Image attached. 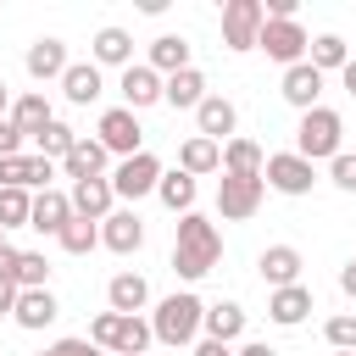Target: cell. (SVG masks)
Returning <instances> with one entry per match:
<instances>
[{"mask_svg": "<svg viewBox=\"0 0 356 356\" xmlns=\"http://www.w3.org/2000/svg\"><path fill=\"white\" fill-rule=\"evenodd\" d=\"M217 261H222V234H217V222L200 217V211H184V217H178V234H172V273L195 284V278H206Z\"/></svg>", "mask_w": 356, "mask_h": 356, "instance_id": "6da1fadb", "label": "cell"}, {"mask_svg": "<svg viewBox=\"0 0 356 356\" xmlns=\"http://www.w3.org/2000/svg\"><path fill=\"white\" fill-rule=\"evenodd\" d=\"M200 317H206V300H200L195 289H178V295H167V300L150 312V334H156L161 345H189V339L200 334Z\"/></svg>", "mask_w": 356, "mask_h": 356, "instance_id": "7a4b0ae2", "label": "cell"}, {"mask_svg": "<svg viewBox=\"0 0 356 356\" xmlns=\"http://www.w3.org/2000/svg\"><path fill=\"white\" fill-rule=\"evenodd\" d=\"M339 139H345V122H339L334 106L300 111V128H295V156L300 161H334L339 156Z\"/></svg>", "mask_w": 356, "mask_h": 356, "instance_id": "3957f363", "label": "cell"}, {"mask_svg": "<svg viewBox=\"0 0 356 356\" xmlns=\"http://www.w3.org/2000/svg\"><path fill=\"white\" fill-rule=\"evenodd\" d=\"M150 323L145 317H122V312H100L89 323V345L95 350H117V356H145L150 350Z\"/></svg>", "mask_w": 356, "mask_h": 356, "instance_id": "277c9868", "label": "cell"}, {"mask_svg": "<svg viewBox=\"0 0 356 356\" xmlns=\"http://www.w3.org/2000/svg\"><path fill=\"white\" fill-rule=\"evenodd\" d=\"M95 139L106 145V156H139L145 150V128H139V111H128V106H111V111H100V122H95Z\"/></svg>", "mask_w": 356, "mask_h": 356, "instance_id": "5b68a950", "label": "cell"}, {"mask_svg": "<svg viewBox=\"0 0 356 356\" xmlns=\"http://www.w3.org/2000/svg\"><path fill=\"white\" fill-rule=\"evenodd\" d=\"M261 0H228L222 6V50H256V33H261Z\"/></svg>", "mask_w": 356, "mask_h": 356, "instance_id": "8992f818", "label": "cell"}, {"mask_svg": "<svg viewBox=\"0 0 356 356\" xmlns=\"http://www.w3.org/2000/svg\"><path fill=\"white\" fill-rule=\"evenodd\" d=\"M306 44H312V39H306V28H300L295 17H289V22H273V17H267V22H261V33H256V50H267L278 67L306 61Z\"/></svg>", "mask_w": 356, "mask_h": 356, "instance_id": "52a82bcc", "label": "cell"}, {"mask_svg": "<svg viewBox=\"0 0 356 356\" xmlns=\"http://www.w3.org/2000/svg\"><path fill=\"white\" fill-rule=\"evenodd\" d=\"M156 184H161V161H156L150 150H139V156L117 161V172H111V195H117V200H139V195H156Z\"/></svg>", "mask_w": 356, "mask_h": 356, "instance_id": "ba28073f", "label": "cell"}, {"mask_svg": "<svg viewBox=\"0 0 356 356\" xmlns=\"http://www.w3.org/2000/svg\"><path fill=\"white\" fill-rule=\"evenodd\" d=\"M261 195H267V184H261V178L222 172V184H217V211H222L228 222H245V217H256V211H261Z\"/></svg>", "mask_w": 356, "mask_h": 356, "instance_id": "9c48e42d", "label": "cell"}, {"mask_svg": "<svg viewBox=\"0 0 356 356\" xmlns=\"http://www.w3.org/2000/svg\"><path fill=\"white\" fill-rule=\"evenodd\" d=\"M261 184L278 189V195H312L317 172H312V161H300L295 150H284V156H267L261 161Z\"/></svg>", "mask_w": 356, "mask_h": 356, "instance_id": "30bf717a", "label": "cell"}, {"mask_svg": "<svg viewBox=\"0 0 356 356\" xmlns=\"http://www.w3.org/2000/svg\"><path fill=\"white\" fill-rule=\"evenodd\" d=\"M195 122H200V139L228 145V139H234V128H239V111H234V100H228V95H206V100L195 106Z\"/></svg>", "mask_w": 356, "mask_h": 356, "instance_id": "8fae6325", "label": "cell"}, {"mask_svg": "<svg viewBox=\"0 0 356 356\" xmlns=\"http://www.w3.org/2000/svg\"><path fill=\"white\" fill-rule=\"evenodd\" d=\"M72 217H89V222H106L117 211V195H111V178H78L72 184Z\"/></svg>", "mask_w": 356, "mask_h": 356, "instance_id": "7c38bea8", "label": "cell"}, {"mask_svg": "<svg viewBox=\"0 0 356 356\" xmlns=\"http://www.w3.org/2000/svg\"><path fill=\"white\" fill-rule=\"evenodd\" d=\"M11 317H17V328L39 334V328H50V323L61 317V300H56L50 289H17V306H11Z\"/></svg>", "mask_w": 356, "mask_h": 356, "instance_id": "4fadbf2b", "label": "cell"}, {"mask_svg": "<svg viewBox=\"0 0 356 356\" xmlns=\"http://www.w3.org/2000/svg\"><path fill=\"white\" fill-rule=\"evenodd\" d=\"M100 245H106L111 256H134V250L145 245V222H139V211H111V217L100 222Z\"/></svg>", "mask_w": 356, "mask_h": 356, "instance_id": "5bb4252c", "label": "cell"}, {"mask_svg": "<svg viewBox=\"0 0 356 356\" xmlns=\"http://www.w3.org/2000/svg\"><path fill=\"white\" fill-rule=\"evenodd\" d=\"M61 95H67L72 106H95V100L106 95L100 67H95V61H67V72H61Z\"/></svg>", "mask_w": 356, "mask_h": 356, "instance_id": "9a60e30c", "label": "cell"}, {"mask_svg": "<svg viewBox=\"0 0 356 356\" xmlns=\"http://www.w3.org/2000/svg\"><path fill=\"white\" fill-rule=\"evenodd\" d=\"M122 106L128 111H145V106H156L161 100V72H150L145 61H134V67H122Z\"/></svg>", "mask_w": 356, "mask_h": 356, "instance_id": "2e32d148", "label": "cell"}, {"mask_svg": "<svg viewBox=\"0 0 356 356\" xmlns=\"http://www.w3.org/2000/svg\"><path fill=\"white\" fill-rule=\"evenodd\" d=\"M284 100L295 106V111H312L317 106V95H323V72L312 67V61H295V67H284Z\"/></svg>", "mask_w": 356, "mask_h": 356, "instance_id": "e0dca14e", "label": "cell"}, {"mask_svg": "<svg viewBox=\"0 0 356 356\" xmlns=\"http://www.w3.org/2000/svg\"><path fill=\"white\" fill-rule=\"evenodd\" d=\"M106 161H111V156H106V145H100V139H89V134H78V145L61 156V172H67L72 184H78V178H106Z\"/></svg>", "mask_w": 356, "mask_h": 356, "instance_id": "ac0fdd59", "label": "cell"}, {"mask_svg": "<svg viewBox=\"0 0 356 356\" xmlns=\"http://www.w3.org/2000/svg\"><path fill=\"white\" fill-rule=\"evenodd\" d=\"M161 100L178 106V111H195V106L206 100V72H200V67H184V72L161 78Z\"/></svg>", "mask_w": 356, "mask_h": 356, "instance_id": "d6986e66", "label": "cell"}, {"mask_svg": "<svg viewBox=\"0 0 356 356\" xmlns=\"http://www.w3.org/2000/svg\"><path fill=\"white\" fill-rule=\"evenodd\" d=\"M67 217H72V200H67L61 189H39V195H33V211H28V228H39V234H61Z\"/></svg>", "mask_w": 356, "mask_h": 356, "instance_id": "ffe728a7", "label": "cell"}, {"mask_svg": "<svg viewBox=\"0 0 356 356\" xmlns=\"http://www.w3.org/2000/svg\"><path fill=\"white\" fill-rule=\"evenodd\" d=\"M256 267H261V278H267L273 289H289V284H300V250H295V245H267Z\"/></svg>", "mask_w": 356, "mask_h": 356, "instance_id": "44dd1931", "label": "cell"}, {"mask_svg": "<svg viewBox=\"0 0 356 356\" xmlns=\"http://www.w3.org/2000/svg\"><path fill=\"white\" fill-rule=\"evenodd\" d=\"M145 300H150V284H145L139 273H117V278L106 284V306H111V312H122V317H139V312H145Z\"/></svg>", "mask_w": 356, "mask_h": 356, "instance_id": "7402d4cb", "label": "cell"}, {"mask_svg": "<svg viewBox=\"0 0 356 356\" xmlns=\"http://www.w3.org/2000/svg\"><path fill=\"white\" fill-rule=\"evenodd\" d=\"M306 312H312V289H306V284H289V289H273V295H267V317H273L278 328L306 323Z\"/></svg>", "mask_w": 356, "mask_h": 356, "instance_id": "603a6c76", "label": "cell"}, {"mask_svg": "<svg viewBox=\"0 0 356 356\" xmlns=\"http://www.w3.org/2000/svg\"><path fill=\"white\" fill-rule=\"evenodd\" d=\"M200 328H206V339H217V345H234V339L245 334V306H239V300H217V306H206Z\"/></svg>", "mask_w": 356, "mask_h": 356, "instance_id": "cb8c5ba5", "label": "cell"}, {"mask_svg": "<svg viewBox=\"0 0 356 356\" xmlns=\"http://www.w3.org/2000/svg\"><path fill=\"white\" fill-rule=\"evenodd\" d=\"M22 67H28V78L50 83V78H61V72H67V44H61V39H33Z\"/></svg>", "mask_w": 356, "mask_h": 356, "instance_id": "d4e9b609", "label": "cell"}, {"mask_svg": "<svg viewBox=\"0 0 356 356\" xmlns=\"http://www.w3.org/2000/svg\"><path fill=\"white\" fill-rule=\"evenodd\" d=\"M95 67H134V33L128 28H100L95 33Z\"/></svg>", "mask_w": 356, "mask_h": 356, "instance_id": "484cf974", "label": "cell"}, {"mask_svg": "<svg viewBox=\"0 0 356 356\" xmlns=\"http://www.w3.org/2000/svg\"><path fill=\"white\" fill-rule=\"evenodd\" d=\"M150 72H184L189 67V39L184 33H161V39H150V61H145Z\"/></svg>", "mask_w": 356, "mask_h": 356, "instance_id": "4316f807", "label": "cell"}, {"mask_svg": "<svg viewBox=\"0 0 356 356\" xmlns=\"http://www.w3.org/2000/svg\"><path fill=\"white\" fill-rule=\"evenodd\" d=\"M222 167V145H211V139H184V150H178V172H189V178H200V172H217Z\"/></svg>", "mask_w": 356, "mask_h": 356, "instance_id": "83f0119b", "label": "cell"}, {"mask_svg": "<svg viewBox=\"0 0 356 356\" xmlns=\"http://www.w3.org/2000/svg\"><path fill=\"white\" fill-rule=\"evenodd\" d=\"M261 161H267V156H261V145H256V139H239V134H234V139L222 145V172L261 178Z\"/></svg>", "mask_w": 356, "mask_h": 356, "instance_id": "f1b7e54d", "label": "cell"}, {"mask_svg": "<svg viewBox=\"0 0 356 356\" xmlns=\"http://www.w3.org/2000/svg\"><path fill=\"white\" fill-rule=\"evenodd\" d=\"M11 122L22 128V139H33L44 122H56V111H50L44 95H17V100H11Z\"/></svg>", "mask_w": 356, "mask_h": 356, "instance_id": "f546056e", "label": "cell"}, {"mask_svg": "<svg viewBox=\"0 0 356 356\" xmlns=\"http://www.w3.org/2000/svg\"><path fill=\"white\" fill-rule=\"evenodd\" d=\"M306 61H312L317 72H339V67L350 61V44H345L339 33H317V39L306 44Z\"/></svg>", "mask_w": 356, "mask_h": 356, "instance_id": "4dcf8cb0", "label": "cell"}, {"mask_svg": "<svg viewBox=\"0 0 356 356\" xmlns=\"http://www.w3.org/2000/svg\"><path fill=\"white\" fill-rule=\"evenodd\" d=\"M156 195H161V206H167V211H178V217H184V211H195V178H189V172H178V167H172V172H161Z\"/></svg>", "mask_w": 356, "mask_h": 356, "instance_id": "1f68e13d", "label": "cell"}, {"mask_svg": "<svg viewBox=\"0 0 356 356\" xmlns=\"http://www.w3.org/2000/svg\"><path fill=\"white\" fill-rule=\"evenodd\" d=\"M56 245H61L67 256H89V250L100 245V222H89V217H67V228L56 234Z\"/></svg>", "mask_w": 356, "mask_h": 356, "instance_id": "d6a6232c", "label": "cell"}, {"mask_svg": "<svg viewBox=\"0 0 356 356\" xmlns=\"http://www.w3.org/2000/svg\"><path fill=\"white\" fill-rule=\"evenodd\" d=\"M33 145H39V156H44V161H61V156L78 145V128H67V122L56 117V122H44V128L33 134Z\"/></svg>", "mask_w": 356, "mask_h": 356, "instance_id": "836d02e7", "label": "cell"}, {"mask_svg": "<svg viewBox=\"0 0 356 356\" xmlns=\"http://www.w3.org/2000/svg\"><path fill=\"white\" fill-rule=\"evenodd\" d=\"M44 278H50V261H44V250H17L11 284H17V289H50Z\"/></svg>", "mask_w": 356, "mask_h": 356, "instance_id": "e575fe53", "label": "cell"}, {"mask_svg": "<svg viewBox=\"0 0 356 356\" xmlns=\"http://www.w3.org/2000/svg\"><path fill=\"white\" fill-rule=\"evenodd\" d=\"M28 211H33L28 189H0V234L6 228H28Z\"/></svg>", "mask_w": 356, "mask_h": 356, "instance_id": "d590c367", "label": "cell"}, {"mask_svg": "<svg viewBox=\"0 0 356 356\" xmlns=\"http://www.w3.org/2000/svg\"><path fill=\"white\" fill-rule=\"evenodd\" d=\"M328 345L334 350H356V312H339V317H328Z\"/></svg>", "mask_w": 356, "mask_h": 356, "instance_id": "8d00e7d4", "label": "cell"}, {"mask_svg": "<svg viewBox=\"0 0 356 356\" xmlns=\"http://www.w3.org/2000/svg\"><path fill=\"white\" fill-rule=\"evenodd\" d=\"M328 178H334V189L356 195V150H339V156L328 161Z\"/></svg>", "mask_w": 356, "mask_h": 356, "instance_id": "74e56055", "label": "cell"}, {"mask_svg": "<svg viewBox=\"0 0 356 356\" xmlns=\"http://www.w3.org/2000/svg\"><path fill=\"white\" fill-rule=\"evenodd\" d=\"M0 156H22V128L11 117H0Z\"/></svg>", "mask_w": 356, "mask_h": 356, "instance_id": "f35d334b", "label": "cell"}, {"mask_svg": "<svg viewBox=\"0 0 356 356\" xmlns=\"http://www.w3.org/2000/svg\"><path fill=\"white\" fill-rule=\"evenodd\" d=\"M44 356H100V350H95L89 339H56V345H50Z\"/></svg>", "mask_w": 356, "mask_h": 356, "instance_id": "ab89813d", "label": "cell"}, {"mask_svg": "<svg viewBox=\"0 0 356 356\" xmlns=\"http://www.w3.org/2000/svg\"><path fill=\"white\" fill-rule=\"evenodd\" d=\"M11 306H17V284L0 278V317H11Z\"/></svg>", "mask_w": 356, "mask_h": 356, "instance_id": "60d3db41", "label": "cell"}, {"mask_svg": "<svg viewBox=\"0 0 356 356\" xmlns=\"http://www.w3.org/2000/svg\"><path fill=\"white\" fill-rule=\"evenodd\" d=\"M234 356H278V350H273V345H267V339H250V345H239V350H234Z\"/></svg>", "mask_w": 356, "mask_h": 356, "instance_id": "b9f144b4", "label": "cell"}, {"mask_svg": "<svg viewBox=\"0 0 356 356\" xmlns=\"http://www.w3.org/2000/svg\"><path fill=\"white\" fill-rule=\"evenodd\" d=\"M339 289L356 300V261H345V267H339Z\"/></svg>", "mask_w": 356, "mask_h": 356, "instance_id": "7bdbcfd3", "label": "cell"}, {"mask_svg": "<svg viewBox=\"0 0 356 356\" xmlns=\"http://www.w3.org/2000/svg\"><path fill=\"white\" fill-rule=\"evenodd\" d=\"M195 356H234V350H228V345H217V339H200V345H195Z\"/></svg>", "mask_w": 356, "mask_h": 356, "instance_id": "ee69618b", "label": "cell"}, {"mask_svg": "<svg viewBox=\"0 0 356 356\" xmlns=\"http://www.w3.org/2000/svg\"><path fill=\"white\" fill-rule=\"evenodd\" d=\"M339 83H345V89H350V95H356V56H350V61H345V67H339Z\"/></svg>", "mask_w": 356, "mask_h": 356, "instance_id": "f6af8a7d", "label": "cell"}, {"mask_svg": "<svg viewBox=\"0 0 356 356\" xmlns=\"http://www.w3.org/2000/svg\"><path fill=\"white\" fill-rule=\"evenodd\" d=\"M0 117H11V89H6V78H0Z\"/></svg>", "mask_w": 356, "mask_h": 356, "instance_id": "bcb514c9", "label": "cell"}, {"mask_svg": "<svg viewBox=\"0 0 356 356\" xmlns=\"http://www.w3.org/2000/svg\"><path fill=\"white\" fill-rule=\"evenodd\" d=\"M334 356H356V350H334Z\"/></svg>", "mask_w": 356, "mask_h": 356, "instance_id": "7dc6e473", "label": "cell"}, {"mask_svg": "<svg viewBox=\"0 0 356 356\" xmlns=\"http://www.w3.org/2000/svg\"><path fill=\"white\" fill-rule=\"evenodd\" d=\"M0 250H6V234H0Z\"/></svg>", "mask_w": 356, "mask_h": 356, "instance_id": "c3c4849f", "label": "cell"}, {"mask_svg": "<svg viewBox=\"0 0 356 356\" xmlns=\"http://www.w3.org/2000/svg\"><path fill=\"white\" fill-rule=\"evenodd\" d=\"M39 356H44V350H39Z\"/></svg>", "mask_w": 356, "mask_h": 356, "instance_id": "681fc988", "label": "cell"}]
</instances>
